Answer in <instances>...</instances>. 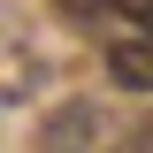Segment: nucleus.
Returning a JSON list of instances; mask_svg holds the SVG:
<instances>
[{
    "label": "nucleus",
    "mask_w": 153,
    "mask_h": 153,
    "mask_svg": "<svg viewBox=\"0 0 153 153\" xmlns=\"http://www.w3.org/2000/svg\"><path fill=\"white\" fill-rule=\"evenodd\" d=\"M115 16L130 23V31H146V38H153V0H115Z\"/></svg>",
    "instance_id": "f03ea898"
},
{
    "label": "nucleus",
    "mask_w": 153,
    "mask_h": 153,
    "mask_svg": "<svg viewBox=\"0 0 153 153\" xmlns=\"http://www.w3.org/2000/svg\"><path fill=\"white\" fill-rule=\"evenodd\" d=\"M107 76L123 84V92H153V38L146 31L115 38V46H107Z\"/></svg>",
    "instance_id": "f257e3e1"
}]
</instances>
